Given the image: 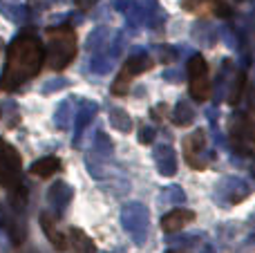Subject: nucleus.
Masks as SVG:
<instances>
[{"label":"nucleus","instance_id":"nucleus-1","mask_svg":"<svg viewBox=\"0 0 255 253\" xmlns=\"http://www.w3.org/2000/svg\"><path fill=\"white\" fill-rule=\"evenodd\" d=\"M45 63V49L40 40L31 34H18V38L9 45L7 63L0 76L2 92H16L20 85L34 79Z\"/></svg>","mask_w":255,"mask_h":253},{"label":"nucleus","instance_id":"nucleus-2","mask_svg":"<svg viewBox=\"0 0 255 253\" xmlns=\"http://www.w3.org/2000/svg\"><path fill=\"white\" fill-rule=\"evenodd\" d=\"M47 54L49 67L52 70H63L67 67L76 56V31L70 25L61 27H49L47 31Z\"/></svg>","mask_w":255,"mask_h":253},{"label":"nucleus","instance_id":"nucleus-3","mask_svg":"<svg viewBox=\"0 0 255 253\" xmlns=\"http://www.w3.org/2000/svg\"><path fill=\"white\" fill-rule=\"evenodd\" d=\"M188 90L195 101H206L211 97V76H208V63L202 54H195L188 61Z\"/></svg>","mask_w":255,"mask_h":253},{"label":"nucleus","instance_id":"nucleus-4","mask_svg":"<svg viewBox=\"0 0 255 253\" xmlns=\"http://www.w3.org/2000/svg\"><path fill=\"white\" fill-rule=\"evenodd\" d=\"M152 65H154L152 58L145 56V54H136V56L128 58L124 63V67H121L119 76H117L115 83H112V94H115V97H124V94H128L132 79H136L139 74L148 72Z\"/></svg>","mask_w":255,"mask_h":253},{"label":"nucleus","instance_id":"nucleus-5","mask_svg":"<svg viewBox=\"0 0 255 253\" xmlns=\"http://www.w3.org/2000/svg\"><path fill=\"white\" fill-rule=\"evenodd\" d=\"M20 173H22V164H20L18 150L11 143L0 139V186H4V188L18 186Z\"/></svg>","mask_w":255,"mask_h":253},{"label":"nucleus","instance_id":"nucleus-6","mask_svg":"<svg viewBox=\"0 0 255 253\" xmlns=\"http://www.w3.org/2000/svg\"><path fill=\"white\" fill-rule=\"evenodd\" d=\"M195 222V213L188 209H172L170 213H166L161 218V229L163 233H177L184 227Z\"/></svg>","mask_w":255,"mask_h":253},{"label":"nucleus","instance_id":"nucleus-7","mask_svg":"<svg viewBox=\"0 0 255 253\" xmlns=\"http://www.w3.org/2000/svg\"><path fill=\"white\" fill-rule=\"evenodd\" d=\"M40 227H43V231H45V236H47V240L52 242V247H54V249H56L58 253H65L67 249H70L67 236L56 227V222L52 220V215L45 213L43 218H40Z\"/></svg>","mask_w":255,"mask_h":253},{"label":"nucleus","instance_id":"nucleus-8","mask_svg":"<svg viewBox=\"0 0 255 253\" xmlns=\"http://www.w3.org/2000/svg\"><path fill=\"white\" fill-rule=\"evenodd\" d=\"M61 170V159L58 157H43V159L34 161L29 168V173L34 177H40V179H49L52 175H56Z\"/></svg>","mask_w":255,"mask_h":253},{"label":"nucleus","instance_id":"nucleus-9","mask_svg":"<svg viewBox=\"0 0 255 253\" xmlns=\"http://www.w3.org/2000/svg\"><path fill=\"white\" fill-rule=\"evenodd\" d=\"M204 146H206V132H204V130H195L193 134H188V137L184 139V152H186V157H188V161L193 159L197 152H202Z\"/></svg>","mask_w":255,"mask_h":253},{"label":"nucleus","instance_id":"nucleus-10","mask_svg":"<svg viewBox=\"0 0 255 253\" xmlns=\"http://www.w3.org/2000/svg\"><path fill=\"white\" fill-rule=\"evenodd\" d=\"M72 242H74V251L76 253H94V245L83 236V231H72Z\"/></svg>","mask_w":255,"mask_h":253},{"label":"nucleus","instance_id":"nucleus-11","mask_svg":"<svg viewBox=\"0 0 255 253\" xmlns=\"http://www.w3.org/2000/svg\"><path fill=\"white\" fill-rule=\"evenodd\" d=\"M242 88H244V74H240L238 85H233V92L229 94V103H231V106L240 103V99H242Z\"/></svg>","mask_w":255,"mask_h":253},{"label":"nucleus","instance_id":"nucleus-12","mask_svg":"<svg viewBox=\"0 0 255 253\" xmlns=\"http://www.w3.org/2000/svg\"><path fill=\"white\" fill-rule=\"evenodd\" d=\"M213 11H215L217 18H231V13H233V9L229 7V4L224 2V0H217L215 7H213Z\"/></svg>","mask_w":255,"mask_h":253},{"label":"nucleus","instance_id":"nucleus-13","mask_svg":"<svg viewBox=\"0 0 255 253\" xmlns=\"http://www.w3.org/2000/svg\"><path fill=\"white\" fill-rule=\"evenodd\" d=\"M94 2H97V0H76V4H79L81 9H88V7H92Z\"/></svg>","mask_w":255,"mask_h":253},{"label":"nucleus","instance_id":"nucleus-14","mask_svg":"<svg viewBox=\"0 0 255 253\" xmlns=\"http://www.w3.org/2000/svg\"><path fill=\"white\" fill-rule=\"evenodd\" d=\"M166 253H190V251H184V249H170V251H166Z\"/></svg>","mask_w":255,"mask_h":253},{"label":"nucleus","instance_id":"nucleus-15","mask_svg":"<svg viewBox=\"0 0 255 253\" xmlns=\"http://www.w3.org/2000/svg\"><path fill=\"white\" fill-rule=\"evenodd\" d=\"M0 52H2V40H0Z\"/></svg>","mask_w":255,"mask_h":253}]
</instances>
